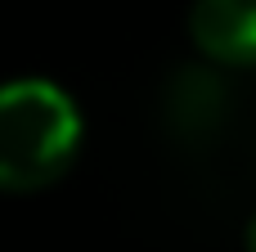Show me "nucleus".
<instances>
[{
	"label": "nucleus",
	"mask_w": 256,
	"mask_h": 252,
	"mask_svg": "<svg viewBox=\"0 0 256 252\" xmlns=\"http://www.w3.org/2000/svg\"><path fill=\"white\" fill-rule=\"evenodd\" d=\"M81 108L45 77L0 81V189L36 194L68 176L81 153Z\"/></svg>",
	"instance_id": "f257e3e1"
},
{
	"label": "nucleus",
	"mask_w": 256,
	"mask_h": 252,
	"mask_svg": "<svg viewBox=\"0 0 256 252\" xmlns=\"http://www.w3.org/2000/svg\"><path fill=\"white\" fill-rule=\"evenodd\" d=\"M189 36L198 54L216 68L256 63V0H194Z\"/></svg>",
	"instance_id": "f03ea898"
},
{
	"label": "nucleus",
	"mask_w": 256,
	"mask_h": 252,
	"mask_svg": "<svg viewBox=\"0 0 256 252\" xmlns=\"http://www.w3.org/2000/svg\"><path fill=\"white\" fill-rule=\"evenodd\" d=\"M162 117L180 140L202 144L207 135H216L225 122V81L216 77V68L207 63L176 68V77L162 90Z\"/></svg>",
	"instance_id": "7ed1b4c3"
},
{
	"label": "nucleus",
	"mask_w": 256,
	"mask_h": 252,
	"mask_svg": "<svg viewBox=\"0 0 256 252\" xmlns=\"http://www.w3.org/2000/svg\"><path fill=\"white\" fill-rule=\"evenodd\" d=\"M248 252H256V212H252V221H248Z\"/></svg>",
	"instance_id": "20e7f679"
}]
</instances>
